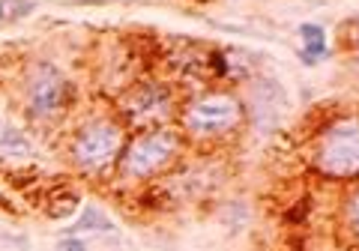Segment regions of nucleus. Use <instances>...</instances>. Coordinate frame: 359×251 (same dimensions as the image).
<instances>
[{"label":"nucleus","mask_w":359,"mask_h":251,"mask_svg":"<svg viewBox=\"0 0 359 251\" xmlns=\"http://www.w3.org/2000/svg\"><path fill=\"white\" fill-rule=\"evenodd\" d=\"M180 150V138L171 129H141L129 144H123L120 153V170L132 179L153 177L171 162Z\"/></svg>","instance_id":"nucleus-1"},{"label":"nucleus","mask_w":359,"mask_h":251,"mask_svg":"<svg viewBox=\"0 0 359 251\" xmlns=\"http://www.w3.org/2000/svg\"><path fill=\"white\" fill-rule=\"evenodd\" d=\"M318 168L327 177H359V120H339L323 132Z\"/></svg>","instance_id":"nucleus-2"},{"label":"nucleus","mask_w":359,"mask_h":251,"mask_svg":"<svg viewBox=\"0 0 359 251\" xmlns=\"http://www.w3.org/2000/svg\"><path fill=\"white\" fill-rule=\"evenodd\" d=\"M243 120V105L228 93H210L195 99L183 114V126L195 138H212L237 129Z\"/></svg>","instance_id":"nucleus-3"},{"label":"nucleus","mask_w":359,"mask_h":251,"mask_svg":"<svg viewBox=\"0 0 359 251\" xmlns=\"http://www.w3.org/2000/svg\"><path fill=\"white\" fill-rule=\"evenodd\" d=\"M120 153H123V129L108 120L87 123L84 129L75 135V144H72L75 165L90 170V174L105 170L111 162H117Z\"/></svg>","instance_id":"nucleus-4"},{"label":"nucleus","mask_w":359,"mask_h":251,"mask_svg":"<svg viewBox=\"0 0 359 251\" xmlns=\"http://www.w3.org/2000/svg\"><path fill=\"white\" fill-rule=\"evenodd\" d=\"M66 102V78L57 66L36 63L27 75V108L36 117L57 114Z\"/></svg>","instance_id":"nucleus-5"},{"label":"nucleus","mask_w":359,"mask_h":251,"mask_svg":"<svg viewBox=\"0 0 359 251\" xmlns=\"http://www.w3.org/2000/svg\"><path fill=\"white\" fill-rule=\"evenodd\" d=\"M123 114L135 129H156L171 114V93L162 84H141L123 99Z\"/></svg>","instance_id":"nucleus-6"},{"label":"nucleus","mask_w":359,"mask_h":251,"mask_svg":"<svg viewBox=\"0 0 359 251\" xmlns=\"http://www.w3.org/2000/svg\"><path fill=\"white\" fill-rule=\"evenodd\" d=\"M299 39L306 42L302 48V63L314 66L320 57H327V33L320 25H299Z\"/></svg>","instance_id":"nucleus-7"},{"label":"nucleus","mask_w":359,"mask_h":251,"mask_svg":"<svg viewBox=\"0 0 359 251\" xmlns=\"http://www.w3.org/2000/svg\"><path fill=\"white\" fill-rule=\"evenodd\" d=\"M75 231H114V224H111V219L102 210L84 207L81 219H78V224H75Z\"/></svg>","instance_id":"nucleus-8"},{"label":"nucleus","mask_w":359,"mask_h":251,"mask_svg":"<svg viewBox=\"0 0 359 251\" xmlns=\"http://www.w3.org/2000/svg\"><path fill=\"white\" fill-rule=\"evenodd\" d=\"M0 147L13 153H30V138L21 129H13V126H4L0 129Z\"/></svg>","instance_id":"nucleus-9"},{"label":"nucleus","mask_w":359,"mask_h":251,"mask_svg":"<svg viewBox=\"0 0 359 251\" xmlns=\"http://www.w3.org/2000/svg\"><path fill=\"white\" fill-rule=\"evenodd\" d=\"M33 9H36V4H30V0H0V21H21Z\"/></svg>","instance_id":"nucleus-10"},{"label":"nucleus","mask_w":359,"mask_h":251,"mask_svg":"<svg viewBox=\"0 0 359 251\" xmlns=\"http://www.w3.org/2000/svg\"><path fill=\"white\" fill-rule=\"evenodd\" d=\"M57 251H87V245L81 243V239L69 236V239H60V243H57Z\"/></svg>","instance_id":"nucleus-11"},{"label":"nucleus","mask_w":359,"mask_h":251,"mask_svg":"<svg viewBox=\"0 0 359 251\" xmlns=\"http://www.w3.org/2000/svg\"><path fill=\"white\" fill-rule=\"evenodd\" d=\"M351 222H353V227L359 231V195L351 201Z\"/></svg>","instance_id":"nucleus-12"}]
</instances>
